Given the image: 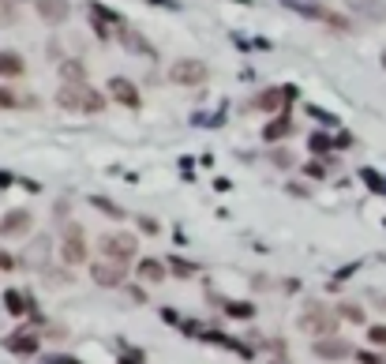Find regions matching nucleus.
Segmentation results:
<instances>
[{
	"instance_id": "nucleus-1",
	"label": "nucleus",
	"mask_w": 386,
	"mask_h": 364,
	"mask_svg": "<svg viewBox=\"0 0 386 364\" xmlns=\"http://www.w3.org/2000/svg\"><path fill=\"white\" fill-rule=\"evenodd\" d=\"M56 106L60 109H79V113H101L106 98L98 90H91L86 83H64L60 94H56Z\"/></svg>"
},
{
	"instance_id": "nucleus-2",
	"label": "nucleus",
	"mask_w": 386,
	"mask_h": 364,
	"mask_svg": "<svg viewBox=\"0 0 386 364\" xmlns=\"http://www.w3.org/2000/svg\"><path fill=\"white\" fill-rule=\"evenodd\" d=\"M300 330L315 338H330L337 330V312H330L326 304H308L300 312Z\"/></svg>"
},
{
	"instance_id": "nucleus-3",
	"label": "nucleus",
	"mask_w": 386,
	"mask_h": 364,
	"mask_svg": "<svg viewBox=\"0 0 386 364\" xmlns=\"http://www.w3.org/2000/svg\"><path fill=\"white\" fill-rule=\"evenodd\" d=\"M98 252L106 259H117V263H132L135 252H139V241L132 233H106L98 241Z\"/></svg>"
},
{
	"instance_id": "nucleus-4",
	"label": "nucleus",
	"mask_w": 386,
	"mask_h": 364,
	"mask_svg": "<svg viewBox=\"0 0 386 364\" xmlns=\"http://www.w3.org/2000/svg\"><path fill=\"white\" fill-rule=\"evenodd\" d=\"M60 256H64V263H68V267H75V263H83V259H86V233H83V226L71 221V226L64 229Z\"/></svg>"
},
{
	"instance_id": "nucleus-5",
	"label": "nucleus",
	"mask_w": 386,
	"mask_h": 364,
	"mask_svg": "<svg viewBox=\"0 0 386 364\" xmlns=\"http://www.w3.org/2000/svg\"><path fill=\"white\" fill-rule=\"evenodd\" d=\"M206 75H210V68H206L203 60H176V64L169 68V79H173L176 86H199V83H206Z\"/></svg>"
},
{
	"instance_id": "nucleus-6",
	"label": "nucleus",
	"mask_w": 386,
	"mask_h": 364,
	"mask_svg": "<svg viewBox=\"0 0 386 364\" xmlns=\"http://www.w3.org/2000/svg\"><path fill=\"white\" fill-rule=\"evenodd\" d=\"M124 274H128V263H117V259H98V263L91 267V278L98 282V286H106V289L120 286Z\"/></svg>"
},
{
	"instance_id": "nucleus-7",
	"label": "nucleus",
	"mask_w": 386,
	"mask_h": 364,
	"mask_svg": "<svg viewBox=\"0 0 386 364\" xmlns=\"http://www.w3.org/2000/svg\"><path fill=\"white\" fill-rule=\"evenodd\" d=\"M345 8L364 23H386V0H345Z\"/></svg>"
},
{
	"instance_id": "nucleus-8",
	"label": "nucleus",
	"mask_w": 386,
	"mask_h": 364,
	"mask_svg": "<svg viewBox=\"0 0 386 364\" xmlns=\"http://www.w3.org/2000/svg\"><path fill=\"white\" fill-rule=\"evenodd\" d=\"M315 357H323V361H345V357H352V345L345 342V338H319L315 342Z\"/></svg>"
},
{
	"instance_id": "nucleus-9",
	"label": "nucleus",
	"mask_w": 386,
	"mask_h": 364,
	"mask_svg": "<svg viewBox=\"0 0 386 364\" xmlns=\"http://www.w3.org/2000/svg\"><path fill=\"white\" fill-rule=\"evenodd\" d=\"M109 94H112V101H120V106H128V109L139 106V90H135V83L124 79V75L109 79Z\"/></svg>"
},
{
	"instance_id": "nucleus-10",
	"label": "nucleus",
	"mask_w": 386,
	"mask_h": 364,
	"mask_svg": "<svg viewBox=\"0 0 386 364\" xmlns=\"http://www.w3.org/2000/svg\"><path fill=\"white\" fill-rule=\"evenodd\" d=\"M30 210H12V215L0 218V236H23L30 229Z\"/></svg>"
},
{
	"instance_id": "nucleus-11",
	"label": "nucleus",
	"mask_w": 386,
	"mask_h": 364,
	"mask_svg": "<svg viewBox=\"0 0 386 364\" xmlns=\"http://www.w3.org/2000/svg\"><path fill=\"white\" fill-rule=\"evenodd\" d=\"M34 8L45 23H53V27L68 19V0H34Z\"/></svg>"
},
{
	"instance_id": "nucleus-12",
	"label": "nucleus",
	"mask_w": 386,
	"mask_h": 364,
	"mask_svg": "<svg viewBox=\"0 0 386 364\" xmlns=\"http://www.w3.org/2000/svg\"><path fill=\"white\" fill-rule=\"evenodd\" d=\"M23 72H27V60H23L15 49H0V79H15Z\"/></svg>"
},
{
	"instance_id": "nucleus-13",
	"label": "nucleus",
	"mask_w": 386,
	"mask_h": 364,
	"mask_svg": "<svg viewBox=\"0 0 386 364\" xmlns=\"http://www.w3.org/2000/svg\"><path fill=\"white\" fill-rule=\"evenodd\" d=\"M4 345L12 353H23V357H30V353H38V335H12L4 338Z\"/></svg>"
},
{
	"instance_id": "nucleus-14",
	"label": "nucleus",
	"mask_w": 386,
	"mask_h": 364,
	"mask_svg": "<svg viewBox=\"0 0 386 364\" xmlns=\"http://www.w3.org/2000/svg\"><path fill=\"white\" fill-rule=\"evenodd\" d=\"M27 106H34V98H23V90L0 86V109H27Z\"/></svg>"
},
{
	"instance_id": "nucleus-15",
	"label": "nucleus",
	"mask_w": 386,
	"mask_h": 364,
	"mask_svg": "<svg viewBox=\"0 0 386 364\" xmlns=\"http://www.w3.org/2000/svg\"><path fill=\"white\" fill-rule=\"evenodd\" d=\"M165 267L169 263H162V259H143V263H139V278L143 282H162L165 278Z\"/></svg>"
},
{
	"instance_id": "nucleus-16",
	"label": "nucleus",
	"mask_w": 386,
	"mask_h": 364,
	"mask_svg": "<svg viewBox=\"0 0 386 364\" xmlns=\"http://www.w3.org/2000/svg\"><path fill=\"white\" fill-rule=\"evenodd\" d=\"M45 259H49V236H38V241L27 248L23 263H30V267H34V263H45Z\"/></svg>"
},
{
	"instance_id": "nucleus-17",
	"label": "nucleus",
	"mask_w": 386,
	"mask_h": 364,
	"mask_svg": "<svg viewBox=\"0 0 386 364\" xmlns=\"http://www.w3.org/2000/svg\"><path fill=\"white\" fill-rule=\"evenodd\" d=\"M120 42H124V49H132V53H147V57H154V45L143 42L135 30H120Z\"/></svg>"
},
{
	"instance_id": "nucleus-18",
	"label": "nucleus",
	"mask_w": 386,
	"mask_h": 364,
	"mask_svg": "<svg viewBox=\"0 0 386 364\" xmlns=\"http://www.w3.org/2000/svg\"><path fill=\"white\" fill-rule=\"evenodd\" d=\"M281 98H293V86H285V90H263V98H255L252 101V109H274V106H281Z\"/></svg>"
},
{
	"instance_id": "nucleus-19",
	"label": "nucleus",
	"mask_w": 386,
	"mask_h": 364,
	"mask_svg": "<svg viewBox=\"0 0 386 364\" xmlns=\"http://www.w3.org/2000/svg\"><path fill=\"white\" fill-rule=\"evenodd\" d=\"M289 132H293V124H289V117H278V121H270V124H267V132H263V136H267L270 143H274V139H285Z\"/></svg>"
},
{
	"instance_id": "nucleus-20",
	"label": "nucleus",
	"mask_w": 386,
	"mask_h": 364,
	"mask_svg": "<svg viewBox=\"0 0 386 364\" xmlns=\"http://www.w3.org/2000/svg\"><path fill=\"white\" fill-rule=\"evenodd\" d=\"M4 308L12 315H23V312H27V297H23V293H15V289H8L4 293Z\"/></svg>"
},
{
	"instance_id": "nucleus-21",
	"label": "nucleus",
	"mask_w": 386,
	"mask_h": 364,
	"mask_svg": "<svg viewBox=\"0 0 386 364\" xmlns=\"http://www.w3.org/2000/svg\"><path fill=\"white\" fill-rule=\"evenodd\" d=\"M60 79H64V83H83V68H79L75 60H64V64H60Z\"/></svg>"
},
{
	"instance_id": "nucleus-22",
	"label": "nucleus",
	"mask_w": 386,
	"mask_h": 364,
	"mask_svg": "<svg viewBox=\"0 0 386 364\" xmlns=\"http://www.w3.org/2000/svg\"><path fill=\"white\" fill-rule=\"evenodd\" d=\"M15 19H19V8H15V0H0V27H12Z\"/></svg>"
},
{
	"instance_id": "nucleus-23",
	"label": "nucleus",
	"mask_w": 386,
	"mask_h": 364,
	"mask_svg": "<svg viewBox=\"0 0 386 364\" xmlns=\"http://www.w3.org/2000/svg\"><path fill=\"white\" fill-rule=\"evenodd\" d=\"M94 207H98V210H106V215H109V218H117V221H120V218H128V215H124V210H120V207H117V203L101 199V195H94Z\"/></svg>"
},
{
	"instance_id": "nucleus-24",
	"label": "nucleus",
	"mask_w": 386,
	"mask_h": 364,
	"mask_svg": "<svg viewBox=\"0 0 386 364\" xmlns=\"http://www.w3.org/2000/svg\"><path fill=\"white\" fill-rule=\"evenodd\" d=\"M169 267H173V274H176V278H191V274H195V267H191V263H184L180 256H173V259H169Z\"/></svg>"
},
{
	"instance_id": "nucleus-25",
	"label": "nucleus",
	"mask_w": 386,
	"mask_h": 364,
	"mask_svg": "<svg viewBox=\"0 0 386 364\" xmlns=\"http://www.w3.org/2000/svg\"><path fill=\"white\" fill-rule=\"evenodd\" d=\"M225 308H229V315H237V319H252V315H255V308L252 304H240V300H229Z\"/></svg>"
},
{
	"instance_id": "nucleus-26",
	"label": "nucleus",
	"mask_w": 386,
	"mask_h": 364,
	"mask_svg": "<svg viewBox=\"0 0 386 364\" xmlns=\"http://www.w3.org/2000/svg\"><path fill=\"white\" fill-rule=\"evenodd\" d=\"M337 315H345V319H352V323H364V312H360L357 304H341L337 308Z\"/></svg>"
},
{
	"instance_id": "nucleus-27",
	"label": "nucleus",
	"mask_w": 386,
	"mask_h": 364,
	"mask_svg": "<svg viewBox=\"0 0 386 364\" xmlns=\"http://www.w3.org/2000/svg\"><path fill=\"white\" fill-rule=\"evenodd\" d=\"M367 342L386 345V323H379V327H367Z\"/></svg>"
},
{
	"instance_id": "nucleus-28",
	"label": "nucleus",
	"mask_w": 386,
	"mask_h": 364,
	"mask_svg": "<svg viewBox=\"0 0 386 364\" xmlns=\"http://www.w3.org/2000/svg\"><path fill=\"white\" fill-rule=\"evenodd\" d=\"M120 364H143V353L139 350H128L124 357H120Z\"/></svg>"
},
{
	"instance_id": "nucleus-29",
	"label": "nucleus",
	"mask_w": 386,
	"mask_h": 364,
	"mask_svg": "<svg viewBox=\"0 0 386 364\" xmlns=\"http://www.w3.org/2000/svg\"><path fill=\"white\" fill-rule=\"evenodd\" d=\"M357 361H360V364H386L383 357H375V353H367V350H364V353H357Z\"/></svg>"
},
{
	"instance_id": "nucleus-30",
	"label": "nucleus",
	"mask_w": 386,
	"mask_h": 364,
	"mask_svg": "<svg viewBox=\"0 0 386 364\" xmlns=\"http://www.w3.org/2000/svg\"><path fill=\"white\" fill-rule=\"evenodd\" d=\"M274 162L278 165H293V158H289V150H274Z\"/></svg>"
},
{
	"instance_id": "nucleus-31",
	"label": "nucleus",
	"mask_w": 386,
	"mask_h": 364,
	"mask_svg": "<svg viewBox=\"0 0 386 364\" xmlns=\"http://www.w3.org/2000/svg\"><path fill=\"white\" fill-rule=\"evenodd\" d=\"M12 267H15V259L8 252H0V271H12Z\"/></svg>"
},
{
	"instance_id": "nucleus-32",
	"label": "nucleus",
	"mask_w": 386,
	"mask_h": 364,
	"mask_svg": "<svg viewBox=\"0 0 386 364\" xmlns=\"http://www.w3.org/2000/svg\"><path fill=\"white\" fill-rule=\"evenodd\" d=\"M311 147H315V150H326V147H330V139H323V136H315V139H311Z\"/></svg>"
},
{
	"instance_id": "nucleus-33",
	"label": "nucleus",
	"mask_w": 386,
	"mask_h": 364,
	"mask_svg": "<svg viewBox=\"0 0 386 364\" xmlns=\"http://www.w3.org/2000/svg\"><path fill=\"white\" fill-rule=\"evenodd\" d=\"M0 188H12V177H4V173H0Z\"/></svg>"
},
{
	"instance_id": "nucleus-34",
	"label": "nucleus",
	"mask_w": 386,
	"mask_h": 364,
	"mask_svg": "<svg viewBox=\"0 0 386 364\" xmlns=\"http://www.w3.org/2000/svg\"><path fill=\"white\" fill-rule=\"evenodd\" d=\"M379 308H386V297H383V300H379Z\"/></svg>"
},
{
	"instance_id": "nucleus-35",
	"label": "nucleus",
	"mask_w": 386,
	"mask_h": 364,
	"mask_svg": "<svg viewBox=\"0 0 386 364\" xmlns=\"http://www.w3.org/2000/svg\"><path fill=\"white\" fill-rule=\"evenodd\" d=\"M237 4H252V0H237Z\"/></svg>"
},
{
	"instance_id": "nucleus-36",
	"label": "nucleus",
	"mask_w": 386,
	"mask_h": 364,
	"mask_svg": "<svg viewBox=\"0 0 386 364\" xmlns=\"http://www.w3.org/2000/svg\"><path fill=\"white\" fill-rule=\"evenodd\" d=\"M383 64H386V53H383Z\"/></svg>"
}]
</instances>
